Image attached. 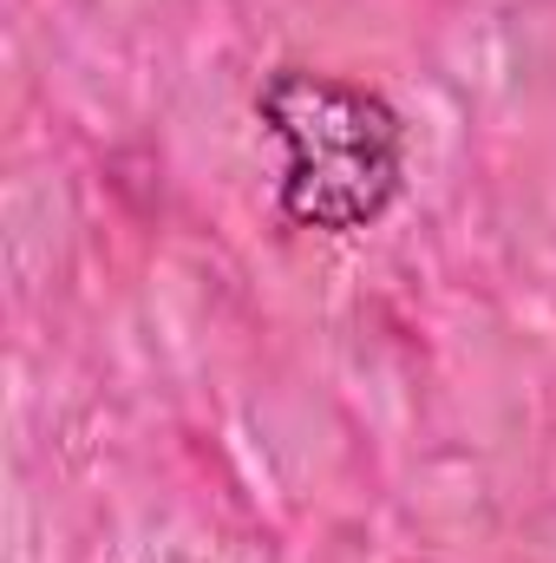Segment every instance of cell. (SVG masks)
<instances>
[{
  "label": "cell",
  "instance_id": "6da1fadb",
  "mask_svg": "<svg viewBox=\"0 0 556 563\" xmlns=\"http://www.w3.org/2000/svg\"><path fill=\"white\" fill-rule=\"evenodd\" d=\"M256 112L288 144V170H281L288 223L347 236L387 217L407 177V125L380 92L308 66H281L263 86Z\"/></svg>",
  "mask_w": 556,
  "mask_h": 563
}]
</instances>
